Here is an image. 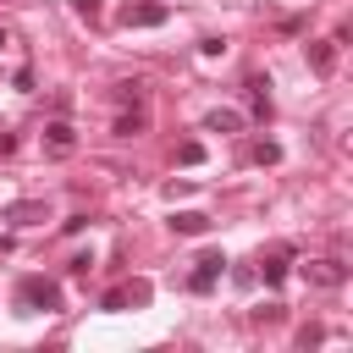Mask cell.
Here are the masks:
<instances>
[{
    "instance_id": "obj_19",
    "label": "cell",
    "mask_w": 353,
    "mask_h": 353,
    "mask_svg": "<svg viewBox=\"0 0 353 353\" xmlns=\"http://www.w3.org/2000/svg\"><path fill=\"white\" fill-rule=\"evenodd\" d=\"M72 11H77V17H88V22H94V17H99V0H72Z\"/></svg>"
},
{
    "instance_id": "obj_10",
    "label": "cell",
    "mask_w": 353,
    "mask_h": 353,
    "mask_svg": "<svg viewBox=\"0 0 353 353\" xmlns=\"http://www.w3.org/2000/svg\"><path fill=\"white\" fill-rule=\"evenodd\" d=\"M110 99H116V105H121V110H127V105H143V99H149V94H143V83H138V77H132V83H116V88H110Z\"/></svg>"
},
{
    "instance_id": "obj_5",
    "label": "cell",
    "mask_w": 353,
    "mask_h": 353,
    "mask_svg": "<svg viewBox=\"0 0 353 353\" xmlns=\"http://www.w3.org/2000/svg\"><path fill=\"white\" fill-rule=\"evenodd\" d=\"M11 226H39V221H50V204L44 199H17V204H6L0 210Z\"/></svg>"
},
{
    "instance_id": "obj_2",
    "label": "cell",
    "mask_w": 353,
    "mask_h": 353,
    "mask_svg": "<svg viewBox=\"0 0 353 353\" xmlns=\"http://www.w3.org/2000/svg\"><path fill=\"white\" fill-rule=\"evenodd\" d=\"M39 143H44V154H50V160H66V154L77 149V127L55 116V121H44V132H39Z\"/></svg>"
},
{
    "instance_id": "obj_7",
    "label": "cell",
    "mask_w": 353,
    "mask_h": 353,
    "mask_svg": "<svg viewBox=\"0 0 353 353\" xmlns=\"http://www.w3.org/2000/svg\"><path fill=\"white\" fill-rule=\"evenodd\" d=\"M110 132H116V138H138V132H149V110H143V105H127V110L116 116Z\"/></svg>"
},
{
    "instance_id": "obj_16",
    "label": "cell",
    "mask_w": 353,
    "mask_h": 353,
    "mask_svg": "<svg viewBox=\"0 0 353 353\" xmlns=\"http://www.w3.org/2000/svg\"><path fill=\"white\" fill-rule=\"evenodd\" d=\"M287 314V303H265V309H254V320H265V325H276Z\"/></svg>"
},
{
    "instance_id": "obj_18",
    "label": "cell",
    "mask_w": 353,
    "mask_h": 353,
    "mask_svg": "<svg viewBox=\"0 0 353 353\" xmlns=\"http://www.w3.org/2000/svg\"><path fill=\"white\" fill-rule=\"evenodd\" d=\"M127 292V303H149V281H132V287H121Z\"/></svg>"
},
{
    "instance_id": "obj_13",
    "label": "cell",
    "mask_w": 353,
    "mask_h": 353,
    "mask_svg": "<svg viewBox=\"0 0 353 353\" xmlns=\"http://www.w3.org/2000/svg\"><path fill=\"white\" fill-rule=\"evenodd\" d=\"M204 127H210V132H237V127H243V116H237V110H210V121H204Z\"/></svg>"
},
{
    "instance_id": "obj_9",
    "label": "cell",
    "mask_w": 353,
    "mask_h": 353,
    "mask_svg": "<svg viewBox=\"0 0 353 353\" xmlns=\"http://www.w3.org/2000/svg\"><path fill=\"white\" fill-rule=\"evenodd\" d=\"M309 66L325 77V72L336 66V39H309Z\"/></svg>"
},
{
    "instance_id": "obj_8",
    "label": "cell",
    "mask_w": 353,
    "mask_h": 353,
    "mask_svg": "<svg viewBox=\"0 0 353 353\" xmlns=\"http://www.w3.org/2000/svg\"><path fill=\"white\" fill-rule=\"evenodd\" d=\"M171 232H182V237H204V232H210V215H204V210H176V215H171Z\"/></svg>"
},
{
    "instance_id": "obj_12",
    "label": "cell",
    "mask_w": 353,
    "mask_h": 353,
    "mask_svg": "<svg viewBox=\"0 0 353 353\" xmlns=\"http://www.w3.org/2000/svg\"><path fill=\"white\" fill-rule=\"evenodd\" d=\"M259 276H265V281L276 287V281L287 276V248H276V254H265V259H259Z\"/></svg>"
},
{
    "instance_id": "obj_1",
    "label": "cell",
    "mask_w": 353,
    "mask_h": 353,
    "mask_svg": "<svg viewBox=\"0 0 353 353\" xmlns=\"http://www.w3.org/2000/svg\"><path fill=\"white\" fill-rule=\"evenodd\" d=\"M17 309L22 314H50V309H61V287L44 281V276H22L17 281Z\"/></svg>"
},
{
    "instance_id": "obj_17",
    "label": "cell",
    "mask_w": 353,
    "mask_h": 353,
    "mask_svg": "<svg viewBox=\"0 0 353 353\" xmlns=\"http://www.w3.org/2000/svg\"><path fill=\"white\" fill-rule=\"evenodd\" d=\"M320 342H325L320 325H303V331H298V347H320Z\"/></svg>"
},
{
    "instance_id": "obj_6",
    "label": "cell",
    "mask_w": 353,
    "mask_h": 353,
    "mask_svg": "<svg viewBox=\"0 0 353 353\" xmlns=\"http://www.w3.org/2000/svg\"><path fill=\"white\" fill-rule=\"evenodd\" d=\"M193 265H199V270L188 276V287H193V292H210V287H215V276L226 270V254H215V248H210V254H199Z\"/></svg>"
},
{
    "instance_id": "obj_3",
    "label": "cell",
    "mask_w": 353,
    "mask_h": 353,
    "mask_svg": "<svg viewBox=\"0 0 353 353\" xmlns=\"http://www.w3.org/2000/svg\"><path fill=\"white\" fill-rule=\"evenodd\" d=\"M303 281H309V287H325V292H331V287H347V265H342V259H309V265H303Z\"/></svg>"
},
{
    "instance_id": "obj_4",
    "label": "cell",
    "mask_w": 353,
    "mask_h": 353,
    "mask_svg": "<svg viewBox=\"0 0 353 353\" xmlns=\"http://www.w3.org/2000/svg\"><path fill=\"white\" fill-rule=\"evenodd\" d=\"M171 11L160 6V0H132V6H121V28H160Z\"/></svg>"
},
{
    "instance_id": "obj_14",
    "label": "cell",
    "mask_w": 353,
    "mask_h": 353,
    "mask_svg": "<svg viewBox=\"0 0 353 353\" xmlns=\"http://www.w3.org/2000/svg\"><path fill=\"white\" fill-rule=\"evenodd\" d=\"M176 160H182V165H199V160H204V143H199V138L176 143Z\"/></svg>"
},
{
    "instance_id": "obj_15",
    "label": "cell",
    "mask_w": 353,
    "mask_h": 353,
    "mask_svg": "<svg viewBox=\"0 0 353 353\" xmlns=\"http://www.w3.org/2000/svg\"><path fill=\"white\" fill-rule=\"evenodd\" d=\"M254 160H259V165H276V160H281V149L265 138V143H254Z\"/></svg>"
},
{
    "instance_id": "obj_11",
    "label": "cell",
    "mask_w": 353,
    "mask_h": 353,
    "mask_svg": "<svg viewBox=\"0 0 353 353\" xmlns=\"http://www.w3.org/2000/svg\"><path fill=\"white\" fill-rule=\"evenodd\" d=\"M248 105H254V116H270V83L265 77H248Z\"/></svg>"
}]
</instances>
